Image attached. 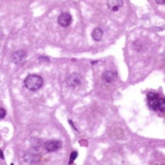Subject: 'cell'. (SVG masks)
Instances as JSON below:
<instances>
[{
  "instance_id": "cell-1",
  "label": "cell",
  "mask_w": 165,
  "mask_h": 165,
  "mask_svg": "<svg viewBox=\"0 0 165 165\" xmlns=\"http://www.w3.org/2000/svg\"><path fill=\"white\" fill-rule=\"evenodd\" d=\"M148 106L154 111H165V99L155 92H149L148 95Z\"/></svg>"
},
{
  "instance_id": "cell-2",
  "label": "cell",
  "mask_w": 165,
  "mask_h": 165,
  "mask_svg": "<svg viewBox=\"0 0 165 165\" xmlns=\"http://www.w3.org/2000/svg\"><path fill=\"white\" fill-rule=\"evenodd\" d=\"M44 84V79L39 74H29L24 79V86L30 91H37Z\"/></svg>"
},
{
  "instance_id": "cell-3",
  "label": "cell",
  "mask_w": 165,
  "mask_h": 165,
  "mask_svg": "<svg viewBox=\"0 0 165 165\" xmlns=\"http://www.w3.org/2000/svg\"><path fill=\"white\" fill-rule=\"evenodd\" d=\"M67 85H68L69 87L71 88H76L78 86H80L81 83H83V77H81L80 74H78V72H74V74H70L67 77Z\"/></svg>"
},
{
  "instance_id": "cell-4",
  "label": "cell",
  "mask_w": 165,
  "mask_h": 165,
  "mask_svg": "<svg viewBox=\"0 0 165 165\" xmlns=\"http://www.w3.org/2000/svg\"><path fill=\"white\" fill-rule=\"evenodd\" d=\"M61 147H62V142L58 141V140H49V141L44 143V148L46 149V151L48 152L56 151V150H58Z\"/></svg>"
},
{
  "instance_id": "cell-5",
  "label": "cell",
  "mask_w": 165,
  "mask_h": 165,
  "mask_svg": "<svg viewBox=\"0 0 165 165\" xmlns=\"http://www.w3.org/2000/svg\"><path fill=\"white\" fill-rule=\"evenodd\" d=\"M26 58V52L24 49H19V51H16L12 54V61L16 64H22L23 62L25 61Z\"/></svg>"
},
{
  "instance_id": "cell-6",
  "label": "cell",
  "mask_w": 165,
  "mask_h": 165,
  "mask_svg": "<svg viewBox=\"0 0 165 165\" xmlns=\"http://www.w3.org/2000/svg\"><path fill=\"white\" fill-rule=\"evenodd\" d=\"M23 161L28 164H36L40 161V155L36 152H25L23 156Z\"/></svg>"
},
{
  "instance_id": "cell-7",
  "label": "cell",
  "mask_w": 165,
  "mask_h": 165,
  "mask_svg": "<svg viewBox=\"0 0 165 165\" xmlns=\"http://www.w3.org/2000/svg\"><path fill=\"white\" fill-rule=\"evenodd\" d=\"M58 24H60L61 26H63V28H67V26H69L70 24H71L72 16L69 13H62L61 15L58 16Z\"/></svg>"
},
{
  "instance_id": "cell-8",
  "label": "cell",
  "mask_w": 165,
  "mask_h": 165,
  "mask_svg": "<svg viewBox=\"0 0 165 165\" xmlns=\"http://www.w3.org/2000/svg\"><path fill=\"white\" fill-rule=\"evenodd\" d=\"M102 79H103L106 83L110 84V83H113V81L117 79V74L116 71L113 70H106L102 74Z\"/></svg>"
},
{
  "instance_id": "cell-9",
  "label": "cell",
  "mask_w": 165,
  "mask_h": 165,
  "mask_svg": "<svg viewBox=\"0 0 165 165\" xmlns=\"http://www.w3.org/2000/svg\"><path fill=\"white\" fill-rule=\"evenodd\" d=\"M107 6L110 10L117 12L123 6V0H107Z\"/></svg>"
},
{
  "instance_id": "cell-10",
  "label": "cell",
  "mask_w": 165,
  "mask_h": 165,
  "mask_svg": "<svg viewBox=\"0 0 165 165\" xmlns=\"http://www.w3.org/2000/svg\"><path fill=\"white\" fill-rule=\"evenodd\" d=\"M103 37V31L100 29V28H96L92 31V38L95 40V41H100L101 39Z\"/></svg>"
},
{
  "instance_id": "cell-11",
  "label": "cell",
  "mask_w": 165,
  "mask_h": 165,
  "mask_svg": "<svg viewBox=\"0 0 165 165\" xmlns=\"http://www.w3.org/2000/svg\"><path fill=\"white\" fill-rule=\"evenodd\" d=\"M41 146H44V145H42V141H41V140L37 139V138L32 139V141H31V147H32V148L35 149V150H39Z\"/></svg>"
},
{
  "instance_id": "cell-12",
  "label": "cell",
  "mask_w": 165,
  "mask_h": 165,
  "mask_svg": "<svg viewBox=\"0 0 165 165\" xmlns=\"http://www.w3.org/2000/svg\"><path fill=\"white\" fill-rule=\"evenodd\" d=\"M133 48L135 49V51H138V52H140V51L143 48L141 41H140V40H135V41L133 42Z\"/></svg>"
},
{
  "instance_id": "cell-13",
  "label": "cell",
  "mask_w": 165,
  "mask_h": 165,
  "mask_svg": "<svg viewBox=\"0 0 165 165\" xmlns=\"http://www.w3.org/2000/svg\"><path fill=\"white\" fill-rule=\"evenodd\" d=\"M77 156H78V152H77V151H72V152H71V155H70V161H69V163L71 164V163L74 162V159L77 158Z\"/></svg>"
},
{
  "instance_id": "cell-14",
  "label": "cell",
  "mask_w": 165,
  "mask_h": 165,
  "mask_svg": "<svg viewBox=\"0 0 165 165\" xmlns=\"http://www.w3.org/2000/svg\"><path fill=\"white\" fill-rule=\"evenodd\" d=\"M7 115L6 110L3 109V108H0V119H3V118H5Z\"/></svg>"
},
{
  "instance_id": "cell-15",
  "label": "cell",
  "mask_w": 165,
  "mask_h": 165,
  "mask_svg": "<svg viewBox=\"0 0 165 165\" xmlns=\"http://www.w3.org/2000/svg\"><path fill=\"white\" fill-rule=\"evenodd\" d=\"M38 60H39V62H45V63H47V62H49V58H47V56H39L38 58Z\"/></svg>"
},
{
  "instance_id": "cell-16",
  "label": "cell",
  "mask_w": 165,
  "mask_h": 165,
  "mask_svg": "<svg viewBox=\"0 0 165 165\" xmlns=\"http://www.w3.org/2000/svg\"><path fill=\"white\" fill-rule=\"evenodd\" d=\"M156 3H158V5H165V0H155Z\"/></svg>"
},
{
  "instance_id": "cell-17",
  "label": "cell",
  "mask_w": 165,
  "mask_h": 165,
  "mask_svg": "<svg viewBox=\"0 0 165 165\" xmlns=\"http://www.w3.org/2000/svg\"><path fill=\"white\" fill-rule=\"evenodd\" d=\"M0 158L3 159V150H0Z\"/></svg>"
},
{
  "instance_id": "cell-18",
  "label": "cell",
  "mask_w": 165,
  "mask_h": 165,
  "mask_svg": "<svg viewBox=\"0 0 165 165\" xmlns=\"http://www.w3.org/2000/svg\"><path fill=\"white\" fill-rule=\"evenodd\" d=\"M3 38V30H1V28H0V39Z\"/></svg>"
},
{
  "instance_id": "cell-19",
  "label": "cell",
  "mask_w": 165,
  "mask_h": 165,
  "mask_svg": "<svg viewBox=\"0 0 165 165\" xmlns=\"http://www.w3.org/2000/svg\"><path fill=\"white\" fill-rule=\"evenodd\" d=\"M164 60H165V52H164Z\"/></svg>"
}]
</instances>
